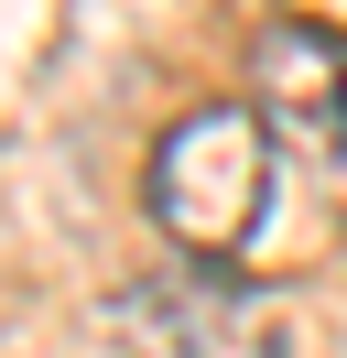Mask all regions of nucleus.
I'll use <instances>...</instances> for the list:
<instances>
[{"mask_svg":"<svg viewBox=\"0 0 347 358\" xmlns=\"http://www.w3.org/2000/svg\"><path fill=\"white\" fill-rule=\"evenodd\" d=\"M260 196H271V131H260L250 98H206L185 109L163 141H152V174H141V206L174 250L195 261H228L239 239L260 228Z\"/></svg>","mask_w":347,"mask_h":358,"instance_id":"obj_1","label":"nucleus"},{"mask_svg":"<svg viewBox=\"0 0 347 358\" xmlns=\"http://www.w3.org/2000/svg\"><path fill=\"white\" fill-rule=\"evenodd\" d=\"M98 326L120 336V358H293L304 315L293 293L250 282V271H152V282L108 293Z\"/></svg>","mask_w":347,"mask_h":358,"instance_id":"obj_2","label":"nucleus"},{"mask_svg":"<svg viewBox=\"0 0 347 358\" xmlns=\"http://www.w3.org/2000/svg\"><path fill=\"white\" fill-rule=\"evenodd\" d=\"M250 109L282 163H304L315 185H347V33L293 22V11L260 22L250 33Z\"/></svg>","mask_w":347,"mask_h":358,"instance_id":"obj_3","label":"nucleus"}]
</instances>
